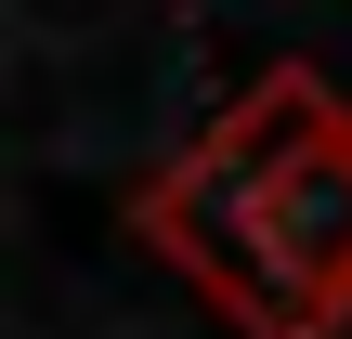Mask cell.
Instances as JSON below:
<instances>
[{
    "mask_svg": "<svg viewBox=\"0 0 352 339\" xmlns=\"http://www.w3.org/2000/svg\"><path fill=\"white\" fill-rule=\"evenodd\" d=\"M144 248L235 339H340L352 327V105L314 65L248 78L144 183Z\"/></svg>",
    "mask_w": 352,
    "mask_h": 339,
    "instance_id": "obj_1",
    "label": "cell"
}]
</instances>
